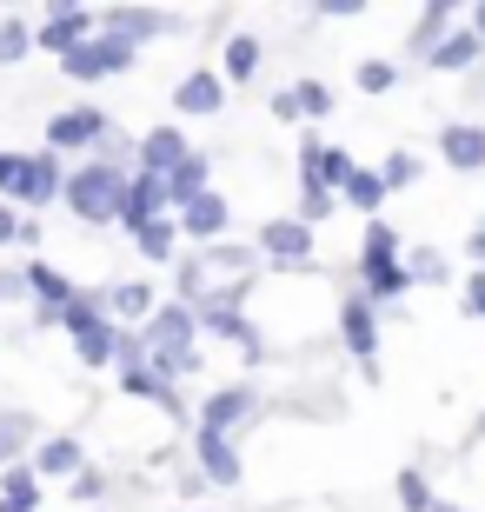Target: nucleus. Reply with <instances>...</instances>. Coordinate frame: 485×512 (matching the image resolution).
<instances>
[{
  "mask_svg": "<svg viewBox=\"0 0 485 512\" xmlns=\"http://www.w3.org/2000/svg\"><path fill=\"white\" fill-rule=\"evenodd\" d=\"M120 193H127V173L113 167V160H94V167H80L74 180H67V207L100 227V220L120 213Z\"/></svg>",
  "mask_w": 485,
  "mask_h": 512,
  "instance_id": "obj_1",
  "label": "nucleus"
},
{
  "mask_svg": "<svg viewBox=\"0 0 485 512\" xmlns=\"http://www.w3.org/2000/svg\"><path fill=\"white\" fill-rule=\"evenodd\" d=\"M160 213H167V187H160L153 173L127 180V193H120V227H133V233H140V227H153Z\"/></svg>",
  "mask_w": 485,
  "mask_h": 512,
  "instance_id": "obj_2",
  "label": "nucleus"
},
{
  "mask_svg": "<svg viewBox=\"0 0 485 512\" xmlns=\"http://www.w3.org/2000/svg\"><path fill=\"white\" fill-rule=\"evenodd\" d=\"M260 399H253V386H220V393L206 399V413H200V433H233V426H246V413H253Z\"/></svg>",
  "mask_w": 485,
  "mask_h": 512,
  "instance_id": "obj_3",
  "label": "nucleus"
},
{
  "mask_svg": "<svg viewBox=\"0 0 485 512\" xmlns=\"http://www.w3.org/2000/svg\"><path fill=\"white\" fill-rule=\"evenodd\" d=\"M54 193H60V167H54V153H27V167H20L14 200H20V207H47Z\"/></svg>",
  "mask_w": 485,
  "mask_h": 512,
  "instance_id": "obj_4",
  "label": "nucleus"
},
{
  "mask_svg": "<svg viewBox=\"0 0 485 512\" xmlns=\"http://www.w3.org/2000/svg\"><path fill=\"white\" fill-rule=\"evenodd\" d=\"M339 333H346V346H353L359 360H373V353H379V313H373V300H346V306H339Z\"/></svg>",
  "mask_w": 485,
  "mask_h": 512,
  "instance_id": "obj_5",
  "label": "nucleus"
},
{
  "mask_svg": "<svg viewBox=\"0 0 485 512\" xmlns=\"http://www.w3.org/2000/svg\"><path fill=\"white\" fill-rule=\"evenodd\" d=\"M100 127H107V120L94 114V107H80V114H54L47 120V153H74V147H87V140H100Z\"/></svg>",
  "mask_w": 485,
  "mask_h": 512,
  "instance_id": "obj_6",
  "label": "nucleus"
},
{
  "mask_svg": "<svg viewBox=\"0 0 485 512\" xmlns=\"http://www.w3.org/2000/svg\"><path fill=\"white\" fill-rule=\"evenodd\" d=\"M187 153H193V147L180 140V127H153L147 140H140V160H147V173H153V180H167V173L180 167Z\"/></svg>",
  "mask_w": 485,
  "mask_h": 512,
  "instance_id": "obj_7",
  "label": "nucleus"
},
{
  "mask_svg": "<svg viewBox=\"0 0 485 512\" xmlns=\"http://www.w3.org/2000/svg\"><path fill=\"white\" fill-rule=\"evenodd\" d=\"M94 27V14L87 7H54V20L40 27V40L34 47H47V54H67V47H80V34Z\"/></svg>",
  "mask_w": 485,
  "mask_h": 512,
  "instance_id": "obj_8",
  "label": "nucleus"
},
{
  "mask_svg": "<svg viewBox=\"0 0 485 512\" xmlns=\"http://www.w3.org/2000/svg\"><path fill=\"white\" fill-rule=\"evenodd\" d=\"M260 247L273 260H313V227H299V220H266Z\"/></svg>",
  "mask_w": 485,
  "mask_h": 512,
  "instance_id": "obj_9",
  "label": "nucleus"
},
{
  "mask_svg": "<svg viewBox=\"0 0 485 512\" xmlns=\"http://www.w3.org/2000/svg\"><path fill=\"white\" fill-rule=\"evenodd\" d=\"M180 227H187L193 240H220L226 233V200L220 193H193L187 207H180Z\"/></svg>",
  "mask_w": 485,
  "mask_h": 512,
  "instance_id": "obj_10",
  "label": "nucleus"
},
{
  "mask_svg": "<svg viewBox=\"0 0 485 512\" xmlns=\"http://www.w3.org/2000/svg\"><path fill=\"white\" fill-rule=\"evenodd\" d=\"M220 100H226V80L220 74H187L180 87H173V107H180V114H213Z\"/></svg>",
  "mask_w": 485,
  "mask_h": 512,
  "instance_id": "obj_11",
  "label": "nucleus"
},
{
  "mask_svg": "<svg viewBox=\"0 0 485 512\" xmlns=\"http://www.w3.org/2000/svg\"><path fill=\"white\" fill-rule=\"evenodd\" d=\"M439 153H446L459 173L485 167V127H446V133H439Z\"/></svg>",
  "mask_w": 485,
  "mask_h": 512,
  "instance_id": "obj_12",
  "label": "nucleus"
},
{
  "mask_svg": "<svg viewBox=\"0 0 485 512\" xmlns=\"http://www.w3.org/2000/svg\"><path fill=\"white\" fill-rule=\"evenodd\" d=\"M200 466H206L213 486H240V453H233L220 433H200Z\"/></svg>",
  "mask_w": 485,
  "mask_h": 512,
  "instance_id": "obj_13",
  "label": "nucleus"
},
{
  "mask_svg": "<svg viewBox=\"0 0 485 512\" xmlns=\"http://www.w3.org/2000/svg\"><path fill=\"white\" fill-rule=\"evenodd\" d=\"M0 499L14 512H34L40 506V479H34V466H0Z\"/></svg>",
  "mask_w": 485,
  "mask_h": 512,
  "instance_id": "obj_14",
  "label": "nucleus"
},
{
  "mask_svg": "<svg viewBox=\"0 0 485 512\" xmlns=\"http://www.w3.org/2000/svg\"><path fill=\"white\" fill-rule=\"evenodd\" d=\"M485 54V47H479V40H472V34H446V40H439V47H432V67H439V74H459V67H472V60H479Z\"/></svg>",
  "mask_w": 485,
  "mask_h": 512,
  "instance_id": "obj_15",
  "label": "nucleus"
},
{
  "mask_svg": "<svg viewBox=\"0 0 485 512\" xmlns=\"http://www.w3.org/2000/svg\"><path fill=\"white\" fill-rule=\"evenodd\" d=\"M20 286H34V293H40V300H47V313H60V306H67V300H74V286H67V280H60V273H54V266H27V273H20Z\"/></svg>",
  "mask_w": 485,
  "mask_h": 512,
  "instance_id": "obj_16",
  "label": "nucleus"
},
{
  "mask_svg": "<svg viewBox=\"0 0 485 512\" xmlns=\"http://www.w3.org/2000/svg\"><path fill=\"white\" fill-rule=\"evenodd\" d=\"M27 446H34V419L27 413H0V466H14Z\"/></svg>",
  "mask_w": 485,
  "mask_h": 512,
  "instance_id": "obj_17",
  "label": "nucleus"
},
{
  "mask_svg": "<svg viewBox=\"0 0 485 512\" xmlns=\"http://www.w3.org/2000/svg\"><path fill=\"white\" fill-rule=\"evenodd\" d=\"M107 27L120 40H133V34H160V27H167V14H153V7H113Z\"/></svg>",
  "mask_w": 485,
  "mask_h": 512,
  "instance_id": "obj_18",
  "label": "nucleus"
},
{
  "mask_svg": "<svg viewBox=\"0 0 485 512\" xmlns=\"http://www.w3.org/2000/svg\"><path fill=\"white\" fill-rule=\"evenodd\" d=\"M34 473H54V479L80 473V439H47V446H40V466H34Z\"/></svg>",
  "mask_w": 485,
  "mask_h": 512,
  "instance_id": "obj_19",
  "label": "nucleus"
},
{
  "mask_svg": "<svg viewBox=\"0 0 485 512\" xmlns=\"http://www.w3.org/2000/svg\"><path fill=\"white\" fill-rule=\"evenodd\" d=\"M379 266H399V233H392L386 220L366 227V273H379Z\"/></svg>",
  "mask_w": 485,
  "mask_h": 512,
  "instance_id": "obj_20",
  "label": "nucleus"
},
{
  "mask_svg": "<svg viewBox=\"0 0 485 512\" xmlns=\"http://www.w3.org/2000/svg\"><path fill=\"white\" fill-rule=\"evenodd\" d=\"M339 200H346V207H359V213H373L379 200H386V187H379V173L353 167V180H346V187H339Z\"/></svg>",
  "mask_w": 485,
  "mask_h": 512,
  "instance_id": "obj_21",
  "label": "nucleus"
},
{
  "mask_svg": "<svg viewBox=\"0 0 485 512\" xmlns=\"http://www.w3.org/2000/svg\"><path fill=\"white\" fill-rule=\"evenodd\" d=\"M293 114L326 120V114H333V87H326V80H299V87H293Z\"/></svg>",
  "mask_w": 485,
  "mask_h": 512,
  "instance_id": "obj_22",
  "label": "nucleus"
},
{
  "mask_svg": "<svg viewBox=\"0 0 485 512\" xmlns=\"http://www.w3.org/2000/svg\"><path fill=\"white\" fill-rule=\"evenodd\" d=\"M60 67H67V80H100V74H107V67H100V40L67 47V54H60Z\"/></svg>",
  "mask_w": 485,
  "mask_h": 512,
  "instance_id": "obj_23",
  "label": "nucleus"
},
{
  "mask_svg": "<svg viewBox=\"0 0 485 512\" xmlns=\"http://www.w3.org/2000/svg\"><path fill=\"white\" fill-rule=\"evenodd\" d=\"M120 386H127V393H140V399H160V406L180 419V399H173V386H167V380H153L147 366H140V373H120Z\"/></svg>",
  "mask_w": 485,
  "mask_h": 512,
  "instance_id": "obj_24",
  "label": "nucleus"
},
{
  "mask_svg": "<svg viewBox=\"0 0 485 512\" xmlns=\"http://www.w3.org/2000/svg\"><path fill=\"white\" fill-rule=\"evenodd\" d=\"M253 67H260V40L253 34L226 40V80H253Z\"/></svg>",
  "mask_w": 485,
  "mask_h": 512,
  "instance_id": "obj_25",
  "label": "nucleus"
},
{
  "mask_svg": "<svg viewBox=\"0 0 485 512\" xmlns=\"http://www.w3.org/2000/svg\"><path fill=\"white\" fill-rule=\"evenodd\" d=\"M80 360H87V366H107V360H113V326H107V320L80 333Z\"/></svg>",
  "mask_w": 485,
  "mask_h": 512,
  "instance_id": "obj_26",
  "label": "nucleus"
},
{
  "mask_svg": "<svg viewBox=\"0 0 485 512\" xmlns=\"http://www.w3.org/2000/svg\"><path fill=\"white\" fill-rule=\"evenodd\" d=\"M27 54H34V34H27L20 20H0V67H7V60H27Z\"/></svg>",
  "mask_w": 485,
  "mask_h": 512,
  "instance_id": "obj_27",
  "label": "nucleus"
},
{
  "mask_svg": "<svg viewBox=\"0 0 485 512\" xmlns=\"http://www.w3.org/2000/svg\"><path fill=\"white\" fill-rule=\"evenodd\" d=\"M399 506H406V512H432V506H439L432 486H426V473H399Z\"/></svg>",
  "mask_w": 485,
  "mask_h": 512,
  "instance_id": "obj_28",
  "label": "nucleus"
},
{
  "mask_svg": "<svg viewBox=\"0 0 485 512\" xmlns=\"http://www.w3.org/2000/svg\"><path fill=\"white\" fill-rule=\"evenodd\" d=\"M392 87H399V67L392 60H366L359 67V94H392Z\"/></svg>",
  "mask_w": 485,
  "mask_h": 512,
  "instance_id": "obj_29",
  "label": "nucleus"
},
{
  "mask_svg": "<svg viewBox=\"0 0 485 512\" xmlns=\"http://www.w3.org/2000/svg\"><path fill=\"white\" fill-rule=\"evenodd\" d=\"M406 266H379V273H366V293H373V300H399V293H406Z\"/></svg>",
  "mask_w": 485,
  "mask_h": 512,
  "instance_id": "obj_30",
  "label": "nucleus"
},
{
  "mask_svg": "<svg viewBox=\"0 0 485 512\" xmlns=\"http://www.w3.org/2000/svg\"><path fill=\"white\" fill-rule=\"evenodd\" d=\"M133 240H140L147 260H167V253H173V220H153V227H140Z\"/></svg>",
  "mask_w": 485,
  "mask_h": 512,
  "instance_id": "obj_31",
  "label": "nucleus"
},
{
  "mask_svg": "<svg viewBox=\"0 0 485 512\" xmlns=\"http://www.w3.org/2000/svg\"><path fill=\"white\" fill-rule=\"evenodd\" d=\"M147 306H153V293H147V286H140V280H127V286H120V293H113V313H120V320H140Z\"/></svg>",
  "mask_w": 485,
  "mask_h": 512,
  "instance_id": "obj_32",
  "label": "nucleus"
},
{
  "mask_svg": "<svg viewBox=\"0 0 485 512\" xmlns=\"http://www.w3.org/2000/svg\"><path fill=\"white\" fill-rule=\"evenodd\" d=\"M412 180H419V160L412 153H392L386 167H379V187H412Z\"/></svg>",
  "mask_w": 485,
  "mask_h": 512,
  "instance_id": "obj_33",
  "label": "nucleus"
},
{
  "mask_svg": "<svg viewBox=\"0 0 485 512\" xmlns=\"http://www.w3.org/2000/svg\"><path fill=\"white\" fill-rule=\"evenodd\" d=\"M100 67H107V74H127V67H133V40L107 34V40H100Z\"/></svg>",
  "mask_w": 485,
  "mask_h": 512,
  "instance_id": "obj_34",
  "label": "nucleus"
},
{
  "mask_svg": "<svg viewBox=\"0 0 485 512\" xmlns=\"http://www.w3.org/2000/svg\"><path fill=\"white\" fill-rule=\"evenodd\" d=\"M339 200L326 187H306V200H299V227H313V220H326V213H333Z\"/></svg>",
  "mask_w": 485,
  "mask_h": 512,
  "instance_id": "obj_35",
  "label": "nucleus"
},
{
  "mask_svg": "<svg viewBox=\"0 0 485 512\" xmlns=\"http://www.w3.org/2000/svg\"><path fill=\"white\" fill-rule=\"evenodd\" d=\"M406 280H446V260H439V247H426V253H412V266H406Z\"/></svg>",
  "mask_w": 485,
  "mask_h": 512,
  "instance_id": "obj_36",
  "label": "nucleus"
},
{
  "mask_svg": "<svg viewBox=\"0 0 485 512\" xmlns=\"http://www.w3.org/2000/svg\"><path fill=\"white\" fill-rule=\"evenodd\" d=\"M206 260L220 266V273H240V266L253 260V253H246V247H226V240H213V247H206Z\"/></svg>",
  "mask_w": 485,
  "mask_h": 512,
  "instance_id": "obj_37",
  "label": "nucleus"
},
{
  "mask_svg": "<svg viewBox=\"0 0 485 512\" xmlns=\"http://www.w3.org/2000/svg\"><path fill=\"white\" fill-rule=\"evenodd\" d=\"M439 27H446V7H426V14H419V40H412V47H419V54H432V34H439Z\"/></svg>",
  "mask_w": 485,
  "mask_h": 512,
  "instance_id": "obj_38",
  "label": "nucleus"
},
{
  "mask_svg": "<svg viewBox=\"0 0 485 512\" xmlns=\"http://www.w3.org/2000/svg\"><path fill=\"white\" fill-rule=\"evenodd\" d=\"M466 313H472V320H485V266L466 280Z\"/></svg>",
  "mask_w": 485,
  "mask_h": 512,
  "instance_id": "obj_39",
  "label": "nucleus"
},
{
  "mask_svg": "<svg viewBox=\"0 0 485 512\" xmlns=\"http://www.w3.org/2000/svg\"><path fill=\"white\" fill-rule=\"evenodd\" d=\"M20 167H27V153H0V187L7 193L20 187Z\"/></svg>",
  "mask_w": 485,
  "mask_h": 512,
  "instance_id": "obj_40",
  "label": "nucleus"
},
{
  "mask_svg": "<svg viewBox=\"0 0 485 512\" xmlns=\"http://www.w3.org/2000/svg\"><path fill=\"white\" fill-rule=\"evenodd\" d=\"M7 240H20V213H14V200L0 207V247H7Z\"/></svg>",
  "mask_w": 485,
  "mask_h": 512,
  "instance_id": "obj_41",
  "label": "nucleus"
},
{
  "mask_svg": "<svg viewBox=\"0 0 485 512\" xmlns=\"http://www.w3.org/2000/svg\"><path fill=\"white\" fill-rule=\"evenodd\" d=\"M74 493H80V499H100V493H107V479H100V473H80Z\"/></svg>",
  "mask_w": 485,
  "mask_h": 512,
  "instance_id": "obj_42",
  "label": "nucleus"
},
{
  "mask_svg": "<svg viewBox=\"0 0 485 512\" xmlns=\"http://www.w3.org/2000/svg\"><path fill=\"white\" fill-rule=\"evenodd\" d=\"M20 293V273H0V300H14Z\"/></svg>",
  "mask_w": 485,
  "mask_h": 512,
  "instance_id": "obj_43",
  "label": "nucleus"
},
{
  "mask_svg": "<svg viewBox=\"0 0 485 512\" xmlns=\"http://www.w3.org/2000/svg\"><path fill=\"white\" fill-rule=\"evenodd\" d=\"M472 40L485 47V7H472Z\"/></svg>",
  "mask_w": 485,
  "mask_h": 512,
  "instance_id": "obj_44",
  "label": "nucleus"
},
{
  "mask_svg": "<svg viewBox=\"0 0 485 512\" xmlns=\"http://www.w3.org/2000/svg\"><path fill=\"white\" fill-rule=\"evenodd\" d=\"M472 260H485V227H479V233H472Z\"/></svg>",
  "mask_w": 485,
  "mask_h": 512,
  "instance_id": "obj_45",
  "label": "nucleus"
},
{
  "mask_svg": "<svg viewBox=\"0 0 485 512\" xmlns=\"http://www.w3.org/2000/svg\"><path fill=\"white\" fill-rule=\"evenodd\" d=\"M432 512H466V506H432Z\"/></svg>",
  "mask_w": 485,
  "mask_h": 512,
  "instance_id": "obj_46",
  "label": "nucleus"
}]
</instances>
